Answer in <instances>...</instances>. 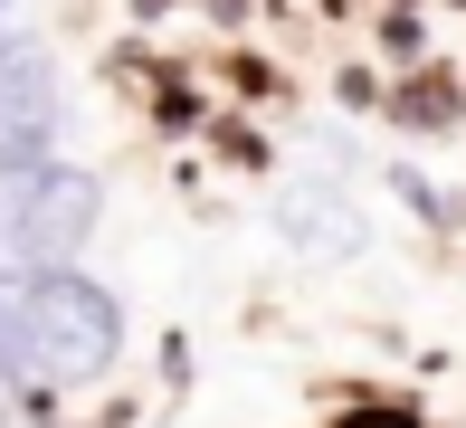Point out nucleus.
<instances>
[{"label": "nucleus", "instance_id": "obj_1", "mask_svg": "<svg viewBox=\"0 0 466 428\" xmlns=\"http://www.w3.org/2000/svg\"><path fill=\"white\" fill-rule=\"evenodd\" d=\"M105 229V181L76 162L0 171V286H29L48 267H76L86 239Z\"/></svg>", "mask_w": 466, "mask_h": 428}, {"label": "nucleus", "instance_id": "obj_2", "mask_svg": "<svg viewBox=\"0 0 466 428\" xmlns=\"http://www.w3.org/2000/svg\"><path fill=\"white\" fill-rule=\"evenodd\" d=\"M19 324H29L38 381H96L124 352V305L96 286L86 267H48L19 286Z\"/></svg>", "mask_w": 466, "mask_h": 428}, {"label": "nucleus", "instance_id": "obj_3", "mask_svg": "<svg viewBox=\"0 0 466 428\" xmlns=\"http://www.w3.org/2000/svg\"><path fill=\"white\" fill-rule=\"evenodd\" d=\"M67 143V96H57V57L38 38H0V171H38Z\"/></svg>", "mask_w": 466, "mask_h": 428}, {"label": "nucleus", "instance_id": "obj_4", "mask_svg": "<svg viewBox=\"0 0 466 428\" xmlns=\"http://www.w3.org/2000/svg\"><path fill=\"white\" fill-rule=\"evenodd\" d=\"M324 190H305V200H286V239H305V248H324V257H343L352 239H362V219H324Z\"/></svg>", "mask_w": 466, "mask_h": 428}, {"label": "nucleus", "instance_id": "obj_5", "mask_svg": "<svg viewBox=\"0 0 466 428\" xmlns=\"http://www.w3.org/2000/svg\"><path fill=\"white\" fill-rule=\"evenodd\" d=\"M38 362H29V324H19V286H0V391H29Z\"/></svg>", "mask_w": 466, "mask_h": 428}, {"label": "nucleus", "instance_id": "obj_6", "mask_svg": "<svg viewBox=\"0 0 466 428\" xmlns=\"http://www.w3.org/2000/svg\"><path fill=\"white\" fill-rule=\"evenodd\" d=\"M0 19H10V0H0ZM0 38H10V29H0Z\"/></svg>", "mask_w": 466, "mask_h": 428}, {"label": "nucleus", "instance_id": "obj_7", "mask_svg": "<svg viewBox=\"0 0 466 428\" xmlns=\"http://www.w3.org/2000/svg\"><path fill=\"white\" fill-rule=\"evenodd\" d=\"M0 428H10V400H0Z\"/></svg>", "mask_w": 466, "mask_h": 428}]
</instances>
